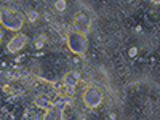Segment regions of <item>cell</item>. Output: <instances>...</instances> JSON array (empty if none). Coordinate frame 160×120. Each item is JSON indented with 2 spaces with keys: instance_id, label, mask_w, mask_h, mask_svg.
Here are the masks:
<instances>
[{
  "instance_id": "obj_1",
  "label": "cell",
  "mask_w": 160,
  "mask_h": 120,
  "mask_svg": "<svg viewBox=\"0 0 160 120\" xmlns=\"http://www.w3.org/2000/svg\"><path fill=\"white\" fill-rule=\"evenodd\" d=\"M0 22L10 31H19L22 26V18L19 16V13L10 8H2L0 10Z\"/></svg>"
},
{
  "instance_id": "obj_2",
  "label": "cell",
  "mask_w": 160,
  "mask_h": 120,
  "mask_svg": "<svg viewBox=\"0 0 160 120\" xmlns=\"http://www.w3.org/2000/svg\"><path fill=\"white\" fill-rule=\"evenodd\" d=\"M68 47L71 48V51L80 55V53H83L87 50V38L83 37L82 32H78V31H69V34H68Z\"/></svg>"
},
{
  "instance_id": "obj_3",
  "label": "cell",
  "mask_w": 160,
  "mask_h": 120,
  "mask_svg": "<svg viewBox=\"0 0 160 120\" xmlns=\"http://www.w3.org/2000/svg\"><path fill=\"white\" fill-rule=\"evenodd\" d=\"M102 101V95H101V91L96 88V87H88L83 93V102L87 108L90 109H95L98 108V106L101 104Z\"/></svg>"
},
{
  "instance_id": "obj_4",
  "label": "cell",
  "mask_w": 160,
  "mask_h": 120,
  "mask_svg": "<svg viewBox=\"0 0 160 120\" xmlns=\"http://www.w3.org/2000/svg\"><path fill=\"white\" fill-rule=\"evenodd\" d=\"M74 28L75 31L82 32V34H87L91 28V19L85 15H82V13H78V15H75L74 18Z\"/></svg>"
},
{
  "instance_id": "obj_5",
  "label": "cell",
  "mask_w": 160,
  "mask_h": 120,
  "mask_svg": "<svg viewBox=\"0 0 160 120\" xmlns=\"http://www.w3.org/2000/svg\"><path fill=\"white\" fill-rule=\"evenodd\" d=\"M26 42H28V37H26L24 34H16V37H13V38L10 40L8 50H10L11 53H16V51H19V50L26 45Z\"/></svg>"
},
{
  "instance_id": "obj_6",
  "label": "cell",
  "mask_w": 160,
  "mask_h": 120,
  "mask_svg": "<svg viewBox=\"0 0 160 120\" xmlns=\"http://www.w3.org/2000/svg\"><path fill=\"white\" fill-rule=\"evenodd\" d=\"M78 80H80V74L75 72V71H72V72H68V74H66L64 83L69 85V87H75V85H78Z\"/></svg>"
},
{
  "instance_id": "obj_7",
  "label": "cell",
  "mask_w": 160,
  "mask_h": 120,
  "mask_svg": "<svg viewBox=\"0 0 160 120\" xmlns=\"http://www.w3.org/2000/svg\"><path fill=\"white\" fill-rule=\"evenodd\" d=\"M34 102H35L37 108H40V109H50L51 108V101L47 96H37Z\"/></svg>"
},
{
  "instance_id": "obj_8",
  "label": "cell",
  "mask_w": 160,
  "mask_h": 120,
  "mask_svg": "<svg viewBox=\"0 0 160 120\" xmlns=\"http://www.w3.org/2000/svg\"><path fill=\"white\" fill-rule=\"evenodd\" d=\"M55 8H56L58 11H64V10H66V2H64V0H56Z\"/></svg>"
},
{
  "instance_id": "obj_9",
  "label": "cell",
  "mask_w": 160,
  "mask_h": 120,
  "mask_svg": "<svg viewBox=\"0 0 160 120\" xmlns=\"http://www.w3.org/2000/svg\"><path fill=\"white\" fill-rule=\"evenodd\" d=\"M28 16H29V19H31V21H35V19H37V13L31 10V11H28Z\"/></svg>"
},
{
  "instance_id": "obj_10",
  "label": "cell",
  "mask_w": 160,
  "mask_h": 120,
  "mask_svg": "<svg viewBox=\"0 0 160 120\" xmlns=\"http://www.w3.org/2000/svg\"><path fill=\"white\" fill-rule=\"evenodd\" d=\"M35 47H37V48H42V47H43V38H42V40H37Z\"/></svg>"
},
{
  "instance_id": "obj_11",
  "label": "cell",
  "mask_w": 160,
  "mask_h": 120,
  "mask_svg": "<svg viewBox=\"0 0 160 120\" xmlns=\"http://www.w3.org/2000/svg\"><path fill=\"white\" fill-rule=\"evenodd\" d=\"M3 91H7V93H11L13 90H11V87H10V85H5V87H3Z\"/></svg>"
},
{
  "instance_id": "obj_12",
  "label": "cell",
  "mask_w": 160,
  "mask_h": 120,
  "mask_svg": "<svg viewBox=\"0 0 160 120\" xmlns=\"http://www.w3.org/2000/svg\"><path fill=\"white\" fill-rule=\"evenodd\" d=\"M133 55H136V48H133V50H130V56H133Z\"/></svg>"
},
{
  "instance_id": "obj_13",
  "label": "cell",
  "mask_w": 160,
  "mask_h": 120,
  "mask_svg": "<svg viewBox=\"0 0 160 120\" xmlns=\"http://www.w3.org/2000/svg\"><path fill=\"white\" fill-rule=\"evenodd\" d=\"M151 2H152L154 5H158V3H160V0H151Z\"/></svg>"
},
{
  "instance_id": "obj_14",
  "label": "cell",
  "mask_w": 160,
  "mask_h": 120,
  "mask_svg": "<svg viewBox=\"0 0 160 120\" xmlns=\"http://www.w3.org/2000/svg\"><path fill=\"white\" fill-rule=\"evenodd\" d=\"M2 35H3V32H2V31H0V42H2Z\"/></svg>"
}]
</instances>
